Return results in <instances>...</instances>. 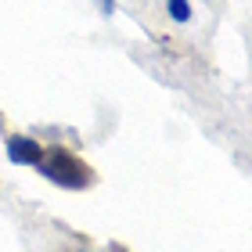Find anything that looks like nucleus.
Returning a JSON list of instances; mask_svg holds the SVG:
<instances>
[{
	"label": "nucleus",
	"instance_id": "1",
	"mask_svg": "<svg viewBox=\"0 0 252 252\" xmlns=\"http://www.w3.org/2000/svg\"><path fill=\"white\" fill-rule=\"evenodd\" d=\"M36 169L51 180V184L68 188V191H83V188H90V180H94L90 166L83 158H76L72 152H65V148H47V152L40 155Z\"/></svg>",
	"mask_w": 252,
	"mask_h": 252
},
{
	"label": "nucleus",
	"instance_id": "2",
	"mask_svg": "<svg viewBox=\"0 0 252 252\" xmlns=\"http://www.w3.org/2000/svg\"><path fill=\"white\" fill-rule=\"evenodd\" d=\"M43 155V148L32 141V137H22V133H11L7 137V158L15 166H36Z\"/></svg>",
	"mask_w": 252,
	"mask_h": 252
},
{
	"label": "nucleus",
	"instance_id": "3",
	"mask_svg": "<svg viewBox=\"0 0 252 252\" xmlns=\"http://www.w3.org/2000/svg\"><path fill=\"white\" fill-rule=\"evenodd\" d=\"M169 15H173V22H188L191 18V4L188 0H169Z\"/></svg>",
	"mask_w": 252,
	"mask_h": 252
},
{
	"label": "nucleus",
	"instance_id": "4",
	"mask_svg": "<svg viewBox=\"0 0 252 252\" xmlns=\"http://www.w3.org/2000/svg\"><path fill=\"white\" fill-rule=\"evenodd\" d=\"M101 7H105V15H112V11H116V0H101Z\"/></svg>",
	"mask_w": 252,
	"mask_h": 252
}]
</instances>
